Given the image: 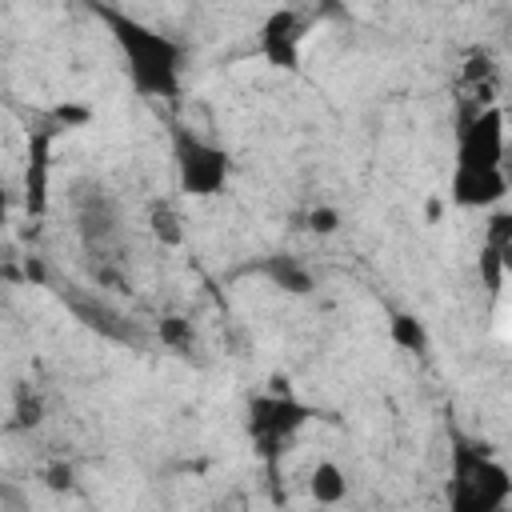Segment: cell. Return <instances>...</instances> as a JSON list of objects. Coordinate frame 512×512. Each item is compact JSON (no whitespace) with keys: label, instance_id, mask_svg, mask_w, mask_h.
Listing matches in <instances>:
<instances>
[{"label":"cell","instance_id":"cell-1","mask_svg":"<svg viewBox=\"0 0 512 512\" xmlns=\"http://www.w3.org/2000/svg\"><path fill=\"white\" fill-rule=\"evenodd\" d=\"M84 4L108 28V36L120 52L128 88L144 100H176L180 84H184V60H188L184 44L176 36H168L164 28L140 20L124 8H112L104 0H84Z\"/></svg>","mask_w":512,"mask_h":512},{"label":"cell","instance_id":"cell-2","mask_svg":"<svg viewBox=\"0 0 512 512\" xmlns=\"http://www.w3.org/2000/svg\"><path fill=\"white\" fill-rule=\"evenodd\" d=\"M448 464H452V488H448V504L456 512H508L512 504V476L508 468L480 444L452 436L448 448Z\"/></svg>","mask_w":512,"mask_h":512},{"label":"cell","instance_id":"cell-7","mask_svg":"<svg viewBox=\"0 0 512 512\" xmlns=\"http://www.w3.org/2000/svg\"><path fill=\"white\" fill-rule=\"evenodd\" d=\"M448 200L464 212H488L508 200V172L504 168H456L448 176Z\"/></svg>","mask_w":512,"mask_h":512},{"label":"cell","instance_id":"cell-4","mask_svg":"<svg viewBox=\"0 0 512 512\" xmlns=\"http://www.w3.org/2000/svg\"><path fill=\"white\" fill-rule=\"evenodd\" d=\"M508 160V128L504 108L488 104L460 120L456 128V168H504Z\"/></svg>","mask_w":512,"mask_h":512},{"label":"cell","instance_id":"cell-13","mask_svg":"<svg viewBox=\"0 0 512 512\" xmlns=\"http://www.w3.org/2000/svg\"><path fill=\"white\" fill-rule=\"evenodd\" d=\"M340 208H332V204H316L312 212H308V232H316V236H332V232H340Z\"/></svg>","mask_w":512,"mask_h":512},{"label":"cell","instance_id":"cell-8","mask_svg":"<svg viewBox=\"0 0 512 512\" xmlns=\"http://www.w3.org/2000/svg\"><path fill=\"white\" fill-rule=\"evenodd\" d=\"M56 124L28 128V168H24V204L32 216H44L48 208V176H52V148H56Z\"/></svg>","mask_w":512,"mask_h":512},{"label":"cell","instance_id":"cell-14","mask_svg":"<svg viewBox=\"0 0 512 512\" xmlns=\"http://www.w3.org/2000/svg\"><path fill=\"white\" fill-rule=\"evenodd\" d=\"M160 336H164L168 344H184V336H188V332H184V324H180V316H168V320L160 324Z\"/></svg>","mask_w":512,"mask_h":512},{"label":"cell","instance_id":"cell-10","mask_svg":"<svg viewBox=\"0 0 512 512\" xmlns=\"http://www.w3.org/2000/svg\"><path fill=\"white\" fill-rule=\"evenodd\" d=\"M260 272H264L276 288H284V292H292V296L312 292V272H308L300 260H292V256H268V260L260 264Z\"/></svg>","mask_w":512,"mask_h":512},{"label":"cell","instance_id":"cell-15","mask_svg":"<svg viewBox=\"0 0 512 512\" xmlns=\"http://www.w3.org/2000/svg\"><path fill=\"white\" fill-rule=\"evenodd\" d=\"M8 212H12V192H8L4 180H0V228L8 224Z\"/></svg>","mask_w":512,"mask_h":512},{"label":"cell","instance_id":"cell-6","mask_svg":"<svg viewBox=\"0 0 512 512\" xmlns=\"http://www.w3.org/2000/svg\"><path fill=\"white\" fill-rule=\"evenodd\" d=\"M312 416H316V408L300 404L292 392H276V396L252 400L248 428H252V440H256L264 452H272V448H280L284 440H292Z\"/></svg>","mask_w":512,"mask_h":512},{"label":"cell","instance_id":"cell-3","mask_svg":"<svg viewBox=\"0 0 512 512\" xmlns=\"http://www.w3.org/2000/svg\"><path fill=\"white\" fill-rule=\"evenodd\" d=\"M172 140V168H176V188L192 200H212L224 196L232 184V152L216 144L212 136L188 128V124H168Z\"/></svg>","mask_w":512,"mask_h":512},{"label":"cell","instance_id":"cell-11","mask_svg":"<svg viewBox=\"0 0 512 512\" xmlns=\"http://www.w3.org/2000/svg\"><path fill=\"white\" fill-rule=\"evenodd\" d=\"M388 340H392L400 352H412V356L428 352V328H424V320H416L412 312H392V316H388Z\"/></svg>","mask_w":512,"mask_h":512},{"label":"cell","instance_id":"cell-16","mask_svg":"<svg viewBox=\"0 0 512 512\" xmlns=\"http://www.w3.org/2000/svg\"><path fill=\"white\" fill-rule=\"evenodd\" d=\"M80 4H84V0H80Z\"/></svg>","mask_w":512,"mask_h":512},{"label":"cell","instance_id":"cell-12","mask_svg":"<svg viewBox=\"0 0 512 512\" xmlns=\"http://www.w3.org/2000/svg\"><path fill=\"white\" fill-rule=\"evenodd\" d=\"M152 232L160 236V244H180V240H184V232H180V220H176V212H172L168 204L152 208Z\"/></svg>","mask_w":512,"mask_h":512},{"label":"cell","instance_id":"cell-9","mask_svg":"<svg viewBox=\"0 0 512 512\" xmlns=\"http://www.w3.org/2000/svg\"><path fill=\"white\" fill-rule=\"evenodd\" d=\"M308 496H312L316 504H340V500L348 496V476H344V468H340L336 460L312 464V472H308Z\"/></svg>","mask_w":512,"mask_h":512},{"label":"cell","instance_id":"cell-5","mask_svg":"<svg viewBox=\"0 0 512 512\" xmlns=\"http://www.w3.org/2000/svg\"><path fill=\"white\" fill-rule=\"evenodd\" d=\"M304 36H308V20L300 8L280 4L260 20L256 32V52L272 72H296L300 56H304Z\"/></svg>","mask_w":512,"mask_h":512}]
</instances>
